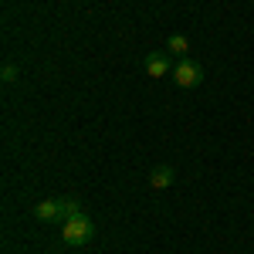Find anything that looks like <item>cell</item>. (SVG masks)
<instances>
[{
    "mask_svg": "<svg viewBox=\"0 0 254 254\" xmlns=\"http://www.w3.org/2000/svg\"><path fill=\"white\" fill-rule=\"evenodd\" d=\"M61 237H64V244L68 248H85L92 237H95V220L85 214H75V217H68L64 224H61Z\"/></svg>",
    "mask_w": 254,
    "mask_h": 254,
    "instance_id": "obj_1",
    "label": "cell"
},
{
    "mask_svg": "<svg viewBox=\"0 0 254 254\" xmlns=\"http://www.w3.org/2000/svg\"><path fill=\"white\" fill-rule=\"evenodd\" d=\"M173 81H176V88H196L203 81V64L190 61V58H180V64L173 68Z\"/></svg>",
    "mask_w": 254,
    "mask_h": 254,
    "instance_id": "obj_2",
    "label": "cell"
},
{
    "mask_svg": "<svg viewBox=\"0 0 254 254\" xmlns=\"http://www.w3.org/2000/svg\"><path fill=\"white\" fill-rule=\"evenodd\" d=\"M31 214H34V220H41V224H55V220L64 224V200H61V196L41 200V203L31 207Z\"/></svg>",
    "mask_w": 254,
    "mask_h": 254,
    "instance_id": "obj_3",
    "label": "cell"
},
{
    "mask_svg": "<svg viewBox=\"0 0 254 254\" xmlns=\"http://www.w3.org/2000/svg\"><path fill=\"white\" fill-rule=\"evenodd\" d=\"M142 64H146V75H149V78H166L176 68L173 61H170V51H149Z\"/></svg>",
    "mask_w": 254,
    "mask_h": 254,
    "instance_id": "obj_4",
    "label": "cell"
},
{
    "mask_svg": "<svg viewBox=\"0 0 254 254\" xmlns=\"http://www.w3.org/2000/svg\"><path fill=\"white\" fill-rule=\"evenodd\" d=\"M173 180H176V170H173V166H166V163L153 166V173H149V183H153L156 190H166V187H173Z\"/></svg>",
    "mask_w": 254,
    "mask_h": 254,
    "instance_id": "obj_5",
    "label": "cell"
},
{
    "mask_svg": "<svg viewBox=\"0 0 254 254\" xmlns=\"http://www.w3.org/2000/svg\"><path fill=\"white\" fill-rule=\"evenodd\" d=\"M166 51H170V55H180V58H187L190 41L183 38V34H170V38H166Z\"/></svg>",
    "mask_w": 254,
    "mask_h": 254,
    "instance_id": "obj_6",
    "label": "cell"
},
{
    "mask_svg": "<svg viewBox=\"0 0 254 254\" xmlns=\"http://www.w3.org/2000/svg\"><path fill=\"white\" fill-rule=\"evenodd\" d=\"M0 78L7 81V85H14V81L20 78V68L14 64V61H7V64H3V71H0Z\"/></svg>",
    "mask_w": 254,
    "mask_h": 254,
    "instance_id": "obj_7",
    "label": "cell"
}]
</instances>
